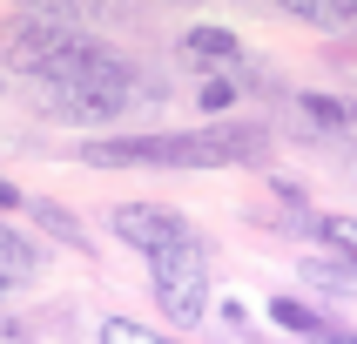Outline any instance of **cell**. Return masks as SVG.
Returning a JSON list of instances; mask_svg holds the SVG:
<instances>
[{"instance_id":"obj_1","label":"cell","mask_w":357,"mask_h":344,"mask_svg":"<svg viewBox=\"0 0 357 344\" xmlns=\"http://www.w3.org/2000/svg\"><path fill=\"white\" fill-rule=\"evenodd\" d=\"M40 101L54 108L61 121H81V128H101V121H121L128 101H135V61L101 47V40L75 34L47 68L34 75Z\"/></svg>"},{"instance_id":"obj_2","label":"cell","mask_w":357,"mask_h":344,"mask_svg":"<svg viewBox=\"0 0 357 344\" xmlns=\"http://www.w3.org/2000/svg\"><path fill=\"white\" fill-rule=\"evenodd\" d=\"M81 162H95V169H236V162H270V135L263 128L95 135V142H81Z\"/></svg>"},{"instance_id":"obj_3","label":"cell","mask_w":357,"mask_h":344,"mask_svg":"<svg viewBox=\"0 0 357 344\" xmlns=\"http://www.w3.org/2000/svg\"><path fill=\"white\" fill-rule=\"evenodd\" d=\"M149 283H155V304L169 311V324L196 331L209 317V250L202 243H176V250L149 257Z\"/></svg>"},{"instance_id":"obj_4","label":"cell","mask_w":357,"mask_h":344,"mask_svg":"<svg viewBox=\"0 0 357 344\" xmlns=\"http://www.w3.org/2000/svg\"><path fill=\"white\" fill-rule=\"evenodd\" d=\"M108 230H115L135 257H162V250H176V243H196L189 216H176L169 202H115V209H108Z\"/></svg>"},{"instance_id":"obj_5","label":"cell","mask_w":357,"mask_h":344,"mask_svg":"<svg viewBox=\"0 0 357 344\" xmlns=\"http://www.w3.org/2000/svg\"><path fill=\"white\" fill-rule=\"evenodd\" d=\"M68 40H75V27H68V20H54V14H20L14 27H0V61H7V68H20V75H40V68L68 47Z\"/></svg>"},{"instance_id":"obj_6","label":"cell","mask_w":357,"mask_h":344,"mask_svg":"<svg viewBox=\"0 0 357 344\" xmlns=\"http://www.w3.org/2000/svg\"><path fill=\"white\" fill-rule=\"evenodd\" d=\"M290 20H310L324 34H357V0H277Z\"/></svg>"},{"instance_id":"obj_7","label":"cell","mask_w":357,"mask_h":344,"mask_svg":"<svg viewBox=\"0 0 357 344\" xmlns=\"http://www.w3.org/2000/svg\"><path fill=\"white\" fill-rule=\"evenodd\" d=\"M297 115L331 128V135H351L357 142V101L351 95H297Z\"/></svg>"},{"instance_id":"obj_8","label":"cell","mask_w":357,"mask_h":344,"mask_svg":"<svg viewBox=\"0 0 357 344\" xmlns=\"http://www.w3.org/2000/svg\"><path fill=\"white\" fill-rule=\"evenodd\" d=\"M182 54H196V61H229V68H236L243 40L229 34V27H189V34H182Z\"/></svg>"},{"instance_id":"obj_9","label":"cell","mask_w":357,"mask_h":344,"mask_svg":"<svg viewBox=\"0 0 357 344\" xmlns=\"http://www.w3.org/2000/svg\"><path fill=\"white\" fill-rule=\"evenodd\" d=\"M310 237H324L331 250L344 257V270H357V223L351 216H331V209H310Z\"/></svg>"},{"instance_id":"obj_10","label":"cell","mask_w":357,"mask_h":344,"mask_svg":"<svg viewBox=\"0 0 357 344\" xmlns=\"http://www.w3.org/2000/svg\"><path fill=\"white\" fill-rule=\"evenodd\" d=\"M34 243L20 237V230H7V223H0V283H27L34 277Z\"/></svg>"},{"instance_id":"obj_11","label":"cell","mask_w":357,"mask_h":344,"mask_svg":"<svg viewBox=\"0 0 357 344\" xmlns=\"http://www.w3.org/2000/svg\"><path fill=\"white\" fill-rule=\"evenodd\" d=\"M270 317H277L283 331H297V338H324V331H331V324H324L303 297H270Z\"/></svg>"},{"instance_id":"obj_12","label":"cell","mask_w":357,"mask_h":344,"mask_svg":"<svg viewBox=\"0 0 357 344\" xmlns=\"http://www.w3.org/2000/svg\"><path fill=\"white\" fill-rule=\"evenodd\" d=\"M95 344H176V338H162V331H149V324H135V317H108L95 331Z\"/></svg>"},{"instance_id":"obj_13","label":"cell","mask_w":357,"mask_h":344,"mask_svg":"<svg viewBox=\"0 0 357 344\" xmlns=\"http://www.w3.org/2000/svg\"><path fill=\"white\" fill-rule=\"evenodd\" d=\"M303 283H317V290H331V297H351L357 270H344V263H303Z\"/></svg>"},{"instance_id":"obj_14","label":"cell","mask_w":357,"mask_h":344,"mask_svg":"<svg viewBox=\"0 0 357 344\" xmlns=\"http://www.w3.org/2000/svg\"><path fill=\"white\" fill-rule=\"evenodd\" d=\"M27 216H34V223H47V230H54L61 243H88V237H81V223L68 216V209H54V202H34V209H27Z\"/></svg>"},{"instance_id":"obj_15","label":"cell","mask_w":357,"mask_h":344,"mask_svg":"<svg viewBox=\"0 0 357 344\" xmlns=\"http://www.w3.org/2000/svg\"><path fill=\"white\" fill-rule=\"evenodd\" d=\"M229 101H236V81H229V75H209V81H202V108H209V115H222Z\"/></svg>"},{"instance_id":"obj_16","label":"cell","mask_w":357,"mask_h":344,"mask_svg":"<svg viewBox=\"0 0 357 344\" xmlns=\"http://www.w3.org/2000/svg\"><path fill=\"white\" fill-rule=\"evenodd\" d=\"M0 209H20V189H14V182H0Z\"/></svg>"},{"instance_id":"obj_17","label":"cell","mask_w":357,"mask_h":344,"mask_svg":"<svg viewBox=\"0 0 357 344\" xmlns=\"http://www.w3.org/2000/svg\"><path fill=\"white\" fill-rule=\"evenodd\" d=\"M317 344H357V331H324Z\"/></svg>"},{"instance_id":"obj_18","label":"cell","mask_w":357,"mask_h":344,"mask_svg":"<svg viewBox=\"0 0 357 344\" xmlns=\"http://www.w3.org/2000/svg\"><path fill=\"white\" fill-rule=\"evenodd\" d=\"M27 7H34V14H40V7H47V0H27Z\"/></svg>"},{"instance_id":"obj_19","label":"cell","mask_w":357,"mask_h":344,"mask_svg":"<svg viewBox=\"0 0 357 344\" xmlns=\"http://www.w3.org/2000/svg\"><path fill=\"white\" fill-rule=\"evenodd\" d=\"M0 88H7V81H0Z\"/></svg>"},{"instance_id":"obj_20","label":"cell","mask_w":357,"mask_h":344,"mask_svg":"<svg viewBox=\"0 0 357 344\" xmlns=\"http://www.w3.org/2000/svg\"><path fill=\"white\" fill-rule=\"evenodd\" d=\"M0 290H7V283H0Z\"/></svg>"}]
</instances>
